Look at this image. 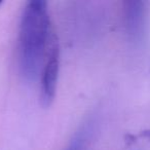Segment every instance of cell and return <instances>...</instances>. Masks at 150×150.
I'll use <instances>...</instances> for the list:
<instances>
[{
    "label": "cell",
    "mask_w": 150,
    "mask_h": 150,
    "mask_svg": "<svg viewBox=\"0 0 150 150\" xmlns=\"http://www.w3.org/2000/svg\"><path fill=\"white\" fill-rule=\"evenodd\" d=\"M0 4H1V1H0Z\"/></svg>",
    "instance_id": "5"
},
{
    "label": "cell",
    "mask_w": 150,
    "mask_h": 150,
    "mask_svg": "<svg viewBox=\"0 0 150 150\" xmlns=\"http://www.w3.org/2000/svg\"><path fill=\"white\" fill-rule=\"evenodd\" d=\"M123 18L127 32L132 38L141 36L144 26V3L142 1H125L123 3Z\"/></svg>",
    "instance_id": "3"
},
{
    "label": "cell",
    "mask_w": 150,
    "mask_h": 150,
    "mask_svg": "<svg viewBox=\"0 0 150 150\" xmlns=\"http://www.w3.org/2000/svg\"><path fill=\"white\" fill-rule=\"evenodd\" d=\"M84 143V136L83 135H78L72 140L70 145L67 147L66 150H82Z\"/></svg>",
    "instance_id": "4"
},
{
    "label": "cell",
    "mask_w": 150,
    "mask_h": 150,
    "mask_svg": "<svg viewBox=\"0 0 150 150\" xmlns=\"http://www.w3.org/2000/svg\"><path fill=\"white\" fill-rule=\"evenodd\" d=\"M60 71V44L58 36L52 32L45 56L41 67L40 79V101L44 107H48L54 102L58 86Z\"/></svg>",
    "instance_id": "2"
},
{
    "label": "cell",
    "mask_w": 150,
    "mask_h": 150,
    "mask_svg": "<svg viewBox=\"0 0 150 150\" xmlns=\"http://www.w3.org/2000/svg\"><path fill=\"white\" fill-rule=\"evenodd\" d=\"M52 32L47 3L43 0L26 3L20 21L18 56L21 74L28 81L35 80L40 73Z\"/></svg>",
    "instance_id": "1"
}]
</instances>
